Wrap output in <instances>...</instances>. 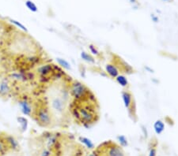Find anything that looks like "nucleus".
<instances>
[{"label":"nucleus","mask_w":178,"mask_h":156,"mask_svg":"<svg viewBox=\"0 0 178 156\" xmlns=\"http://www.w3.org/2000/svg\"><path fill=\"white\" fill-rule=\"evenodd\" d=\"M96 112V108L89 103L79 106L72 111L74 117L83 123L84 125H89L97 121L98 115Z\"/></svg>","instance_id":"obj_1"},{"label":"nucleus","mask_w":178,"mask_h":156,"mask_svg":"<svg viewBox=\"0 0 178 156\" xmlns=\"http://www.w3.org/2000/svg\"><path fill=\"white\" fill-rule=\"evenodd\" d=\"M69 92L73 99L78 102L88 101L90 96H92L89 89L83 83L78 80H73L70 84Z\"/></svg>","instance_id":"obj_2"},{"label":"nucleus","mask_w":178,"mask_h":156,"mask_svg":"<svg viewBox=\"0 0 178 156\" xmlns=\"http://www.w3.org/2000/svg\"><path fill=\"white\" fill-rule=\"evenodd\" d=\"M37 123L43 127H48L52 123V115L50 110L46 107H40L36 111Z\"/></svg>","instance_id":"obj_3"},{"label":"nucleus","mask_w":178,"mask_h":156,"mask_svg":"<svg viewBox=\"0 0 178 156\" xmlns=\"http://www.w3.org/2000/svg\"><path fill=\"white\" fill-rule=\"evenodd\" d=\"M106 147H101L104 154L98 152L100 156H125V153L120 146L113 142H106Z\"/></svg>","instance_id":"obj_4"},{"label":"nucleus","mask_w":178,"mask_h":156,"mask_svg":"<svg viewBox=\"0 0 178 156\" xmlns=\"http://www.w3.org/2000/svg\"><path fill=\"white\" fill-rule=\"evenodd\" d=\"M50 107L53 112L59 115L64 114V111L67 107V102L62 99L60 96H54L52 98L51 102H50Z\"/></svg>","instance_id":"obj_5"},{"label":"nucleus","mask_w":178,"mask_h":156,"mask_svg":"<svg viewBox=\"0 0 178 156\" xmlns=\"http://www.w3.org/2000/svg\"><path fill=\"white\" fill-rule=\"evenodd\" d=\"M121 96L123 102H124V107H125L126 109H127V111L129 112V115L133 117L135 116V111L132 110V107H135L132 94L129 91L126 90V91L122 92Z\"/></svg>","instance_id":"obj_6"},{"label":"nucleus","mask_w":178,"mask_h":156,"mask_svg":"<svg viewBox=\"0 0 178 156\" xmlns=\"http://www.w3.org/2000/svg\"><path fill=\"white\" fill-rule=\"evenodd\" d=\"M55 72L54 65L50 63H45L37 67L36 73L40 76V78H48L50 76L53 75Z\"/></svg>","instance_id":"obj_7"},{"label":"nucleus","mask_w":178,"mask_h":156,"mask_svg":"<svg viewBox=\"0 0 178 156\" xmlns=\"http://www.w3.org/2000/svg\"><path fill=\"white\" fill-rule=\"evenodd\" d=\"M18 106L20 107V111L24 116H31L33 114V107L31 103L27 99H22L18 101Z\"/></svg>","instance_id":"obj_8"},{"label":"nucleus","mask_w":178,"mask_h":156,"mask_svg":"<svg viewBox=\"0 0 178 156\" xmlns=\"http://www.w3.org/2000/svg\"><path fill=\"white\" fill-rule=\"evenodd\" d=\"M9 79L16 82H26L29 80V76L26 72L15 71V72H11L10 73Z\"/></svg>","instance_id":"obj_9"},{"label":"nucleus","mask_w":178,"mask_h":156,"mask_svg":"<svg viewBox=\"0 0 178 156\" xmlns=\"http://www.w3.org/2000/svg\"><path fill=\"white\" fill-rule=\"evenodd\" d=\"M11 92V86L9 78H3L0 81V96L6 97Z\"/></svg>","instance_id":"obj_10"},{"label":"nucleus","mask_w":178,"mask_h":156,"mask_svg":"<svg viewBox=\"0 0 178 156\" xmlns=\"http://www.w3.org/2000/svg\"><path fill=\"white\" fill-rule=\"evenodd\" d=\"M106 72L110 77L116 78V76L120 74V69L116 65L113 63H109L106 65Z\"/></svg>","instance_id":"obj_11"},{"label":"nucleus","mask_w":178,"mask_h":156,"mask_svg":"<svg viewBox=\"0 0 178 156\" xmlns=\"http://www.w3.org/2000/svg\"><path fill=\"white\" fill-rule=\"evenodd\" d=\"M5 143L12 150H18L19 147V143L18 141L16 140V138L14 137L11 135H7L5 137Z\"/></svg>","instance_id":"obj_12"},{"label":"nucleus","mask_w":178,"mask_h":156,"mask_svg":"<svg viewBox=\"0 0 178 156\" xmlns=\"http://www.w3.org/2000/svg\"><path fill=\"white\" fill-rule=\"evenodd\" d=\"M17 122L20 126V129L22 133H25L29 126V121L27 118L24 116H18L17 118Z\"/></svg>","instance_id":"obj_13"},{"label":"nucleus","mask_w":178,"mask_h":156,"mask_svg":"<svg viewBox=\"0 0 178 156\" xmlns=\"http://www.w3.org/2000/svg\"><path fill=\"white\" fill-rule=\"evenodd\" d=\"M154 130L157 135H161L165 131V123L163 121L158 119L154 123Z\"/></svg>","instance_id":"obj_14"},{"label":"nucleus","mask_w":178,"mask_h":156,"mask_svg":"<svg viewBox=\"0 0 178 156\" xmlns=\"http://www.w3.org/2000/svg\"><path fill=\"white\" fill-rule=\"evenodd\" d=\"M56 62L58 63V65L62 69H66V70H71L72 67H71V63L68 61H67V60L63 58H56Z\"/></svg>","instance_id":"obj_15"},{"label":"nucleus","mask_w":178,"mask_h":156,"mask_svg":"<svg viewBox=\"0 0 178 156\" xmlns=\"http://www.w3.org/2000/svg\"><path fill=\"white\" fill-rule=\"evenodd\" d=\"M78 140H79V141H80L81 143H83L86 148L90 149V150L94 148V147H95L94 143H93V141H92L90 139H89V138L85 137V136H79Z\"/></svg>","instance_id":"obj_16"},{"label":"nucleus","mask_w":178,"mask_h":156,"mask_svg":"<svg viewBox=\"0 0 178 156\" xmlns=\"http://www.w3.org/2000/svg\"><path fill=\"white\" fill-rule=\"evenodd\" d=\"M80 57L84 62H87L89 64H94L95 63V58H93L90 54L85 52V51H82L80 53Z\"/></svg>","instance_id":"obj_17"},{"label":"nucleus","mask_w":178,"mask_h":156,"mask_svg":"<svg viewBox=\"0 0 178 156\" xmlns=\"http://www.w3.org/2000/svg\"><path fill=\"white\" fill-rule=\"evenodd\" d=\"M115 79H116V81L117 82L121 87L126 88L127 87V85H128V80H127V78L126 77V76H124V75L119 74Z\"/></svg>","instance_id":"obj_18"},{"label":"nucleus","mask_w":178,"mask_h":156,"mask_svg":"<svg viewBox=\"0 0 178 156\" xmlns=\"http://www.w3.org/2000/svg\"><path fill=\"white\" fill-rule=\"evenodd\" d=\"M57 140H58V139H57V136L56 135H49L48 137L47 138V148H52L57 143Z\"/></svg>","instance_id":"obj_19"},{"label":"nucleus","mask_w":178,"mask_h":156,"mask_svg":"<svg viewBox=\"0 0 178 156\" xmlns=\"http://www.w3.org/2000/svg\"><path fill=\"white\" fill-rule=\"evenodd\" d=\"M9 21L10 22V23L12 24V25H14L15 27H17L18 29H21L22 31L25 32V33H28L27 28H26V26L24 25L23 24L21 23L20 21H18L14 20V19H11V18L9 19Z\"/></svg>","instance_id":"obj_20"},{"label":"nucleus","mask_w":178,"mask_h":156,"mask_svg":"<svg viewBox=\"0 0 178 156\" xmlns=\"http://www.w3.org/2000/svg\"><path fill=\"white\" fill-rule=\"evenodd\" d=\"M116 139H117V141H118L120 147H125L128 145V141H127V139L124 135H119V136H117Z\"/></svg>","instance_id":"obj_21"},{"label":"nucleus","mask_w":178,"mask_h":156,"mask_svg":"<svg viewBox=\"0 0 178 156\" xmlns=\"http://www.w3.org/2000/svg\"><path fill=\"white\" fill-rule=\"evenodd\" d=\"M25 4H26V6L27 7V9L29 10L32 11V12H34V13L38 11V8H37L36 4H35L32 0H26Z\"/></svg>","instance_id":"obj_22"},{"label":"nucleus","mask_w":178,"mask_h":156,"mask_svg":"<svg viewBox=\"0 0 178 156\" xmlns=\"http://www.w3.org/2000/svg\"><path fill=\"white\" fill-rule=\"evenodd\" d=\"M89 50L92 55H95V56H99L100 55V51H98L97 47L93 44H89Z\"/></svg>","instance_id":"obj_23"},{"label":"nucleus","mask_w":178,"mask_h":156,"mask_svg":"<svg viewBox=\"0 0 178 156\" xmlns=\"http://www.w3.org/2000/svg\"><path fill=\"white\" fill-rule=\"evenodd\" d=\"M51 155H52L51 150L48 148L44 149V150L41 151V153H40V156H51Z\"/></svg>","instance_id":"obj_24"},{"label":"nucleus","mask_w":178,"mask_h":156,"mask_svg":"<svg viewBox=\"0 0 178 156\" xmlns=\"http://www.w3.org/2000/svg\"><path fill=\"white\" fill-rule=\"evenodd\" d=\"M148 156H157V150L155 147H151V148L150 149Z\"/></svg>","instance_id":"obj_25"},{"label":"nucleus","mask_w":178,"mask_h":156,"mask_svg":"<svg viewBox=\"0 0 178 156\" xmlns=\"http://www.w3.org/2000/svg\"><path fill=\"white\" fill-rule=\"evenodd\" d=\"M151 20H152V21H154L155 23H158V22L159 21V18H158V17L156 16V15L151 14Z\"/></svg>","instance_id":"obj_26"},{"label":"nucleus","mask_w":178,"mask_h":156,"mask_svg":"<svg viewBox=\"0 0 178 156\" xmlns=\"http://www.w3.org/2000/svg\"><path fill=\"white\" fill-rule=\"evenodd\" d=\"M6 146V143H3V142L0 141V153L2 152V151H3L4 150H5Z\"/></svg>","instance_id":"obj_27"},{"label":"nucleus","mask_w":178,"mask_h":156,"mask_svg":"<svg viewBox=\"0 0 178 156\" xmlns=\"http://www.w3.org/2000/svg\"><path fill=\"white\" fill-rule=\"evenodd\" d=\"M86 156H100V154L98 153L97 151H93V152L90 153V154H87Z\"/></svg>","instance_id":"obj_28"},{"label":"nucleus","mask_w":178,"mask_h":156,"mask_svg":"<svg viewBox=\"0 0 178 156\" xmlns=\"http://www.w3.org/2000/svg\"><path fill=\"white\" fill-rule=\"evenodd\" d=\"M141 128H142V130L143 132L144 133V135H145L146 137H147V128L144 126V125H141Z\"/></svg>","instance_id":"obj_29"},{"label":"nucleus","mask_w":178,"mask_h":156,"mask_svg":"<svg viewBox=\"0 0 178 156\" xmlns=\"http://www.w3.org/2000/svg\"><path fill=\"white\" fill-rule=\"evenodd\" d=\"M145 69H146V70L148 71L149 73H154V70H153L152 69H151V68H150L149 66H146Z\"/></svg>","instance_id":"obj_30"},{"label":"nucleus","mask_w":178,"mask_h":156,"mask_svg":"<svg viewBox=\"0 0 178 156\" xmlns=\"http://www.w3.org/2000/svg\"><path fill=\"white\" fill-rule=\"evenodd\" d=\"M162 1H169V0H162Z\"/></svg>","instance_id":"obj_31"}]
</instances>
